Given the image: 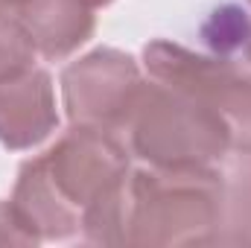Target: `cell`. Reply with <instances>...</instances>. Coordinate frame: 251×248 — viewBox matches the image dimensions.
Instances as JSON below:
<instances>
[{
  "mask_svg": "<svg viewBox=\"0 0 251 248\" xmlns=\"http://www.w3.org/2000/svg\"><path fill=\"white\" fill-rule=\"evenodd\" d=\"M128 175V152L117 131L73 123L70 131L18 173L12 207L38 240L85 234L108 246L117 198Z\"/></svg>",
  "mask_w": 251,
  "mask_h": 248,
  "instance_id": "obj_1",
  "label": "cell"
},
{
  "mask_svg": "<svg viewBox=\"0 0 251 248\" xmlns=\"http://www.w3.org/2000/svg\"><path fill=\"white\" fill-rule=\"evenodd\" d=\"M222 225V173L210 167L128 170L108 246H213Z\"/></svg>",
  "mask_w": 251,
  "mask_h": 248,
  "instance_id": "obj_2",
  "label": "cell"
},
{
  "mask_svg": "<svg viewBox=\"0 0 251 248\" xmlns=\"http://www.w3.org/2000/svg\"><path fill=\"white\" fill-rule=\"evenodd\" d=\"M126 131L131 152L152 167H210L231 152L228 123L199 97L158 79L143 82Z\"/></svg>",
  "mask_w": 251,
  "mask_h": 248,
  "instance_id": "obj_3",
  "label": "cell"
},
{
  "mask_svg": "<svg viewBox=\"0 0 251 248\" xmlns=\"http://www.w3.org/2000/svg\"><path fill=\"white\" fill-rule=\"evenodd\" d=\"M143 62L152 79L199 97L228 123L231 152H251V64L193 53L173 41L146 44Z\"/></svg>",
  "mask_w": 251,
  "mask_h": 248,
  "instance_id": "obj_4",
  "label": "cell"
},
{
  "mask_svg": "<svg viewBox=\"0 0 251 248\" xmlns=\"http://www.w3.org/2000/svg\"><path fill=\"white\" fill-rule=\"evenodd\" d=\"M143 88L140 70L120 50H94L67 64L62 73L64 108L70 123L120 131L126 128L137 94Z\"/></svg>",
  "mask_w": 251,
  "mask_h": 248,
  "instance_id": "obj_5",
  "label": "cell"
},
{
  "mask_svg": "<svg viewBox=\"0 0 251 248\" xmlns=\"http://www.w3.org/2000/svg\"><path fill=\"white\" fill-rule=\"evenodd\" d=\"M56 123L53 82L44 70L32 67L0 82V140L9 149H29L41 143Z\"/></svg>",
  "mask_w": 251,
  "mask_h": 248,
  "instance_id": "obj_6",
  "label": "cell"
},
{
  "mask_svg": "<svg viewBox=\"0 0 251 248\" xmlns=\"http://www.w3.org/2000/svg\"><path fill=\"white\" fill-rule=\"evenodd\" d=\"M219 246H251V152H234L222 170Z\"/></svg>",
  "mask_w": 251,
  "mask_h": 248,
  "instance_id": "obj_7",
  "label": "cell"
},
{
  "mask_svg": "<svg viewBox=\"0 0 251 248\" xmlns=\"http://www.w3.org/2000/svg\"><path fill=\"white\" fill-rule=\"evenodd\" d=\"M201 38L216 56L251 64V0L219 6L201 26Z\"/></svg>",
  "mask_w": 251,
  "mask_h": 248,
  "instance_id": "obj_8",
  "label": "cell"
},
{
  "mask_svg": "<svg viewBox=\"0 0 251 248\" xmlns=\"http://www.w3.org/2000/svg\"><path fill=\"white\" fill-rule=\"evenodd\" d=\"M35 67L32 41L6 18H0V82L15 79Z\"/></svg>",
  "mask_w": 251,
  "mask_h": 248,
  "instance_id": "obj_9",
  "label": "cell"
},
{
  "mask_svg": "<svg viewBox=\"0 0 251 248\" xmlns=\"http://www.w3.org/2000/svg\"><path fill=\"white\" fill-rule=\"evenodd\" d=\"M38 237L24 228L12 201H0V246H35Z\"/></svg>",
  "mask_w": 251,
  "mask_h": 248,
  "instance_id": "obj_10",
  "label": "cell"
},
{
  "mask_svg": "<svg viewBox=\"0 0 251 248\" xmlns=\"http://www.w3.org/2000/svg\"><path fill=\"white\" fill-rule=\"evenodd\" d=\"M35 3H38V0H0V18L12 21V24L18 26V21H21Z\"/></svg>",
  "mask_w": 251,
  "mask_h": 248,
  "instance_id": "obj_11",
  "label": "cell"
},
{
  "mask_svg": "<svg viewBox=\"0 0 251 248\" xmlns=\"http://www.w3.org/2000/svg\"><path fill=\"white\" fill-rule=\"evenodd\" d=\"M85 3H88V6H94V9H97V6H105V3H111V0H85Z\"/></svg>",
  "mask_w": 251,
  "mask_h": 248,
  "instance_id": "obj_12",
  "label": "cell"
}]
</instances>
